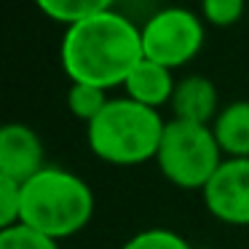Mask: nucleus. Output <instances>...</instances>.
<instances>
[{
	"label": "nucleus",
	"instance_id": "obj_1",
	"mask_svg": "<svg viewBox=\"0 0 249 249\" xmlns=\"http://www.w3.org/2000/svg\"><path fill=\"white\" fill-rule=\"evenodd\" d=\"M142 59V27L115 8L70 24L62 35L59 62L70 83H89L110 91L124 86Z\"/></svg>",
	"mask_w": 249,
	"mask_h": 249
},
{
	"label": "nucleus",
	"instance_id": "obj_2",
	"mask_svg": "<svg viewBox=\"0 0 249 249\" xmlns=\"http://www.w3.org/2000/svg\"><path fill=\"white\" fill-rule=\"evenodd\" d=\"M94 206V190L83 177L62 166H43L35 177L22 182L19 222L62 241L91 222Z\"/></svg>",
	"mask_w": 249,
	"mask_h": 249
},
{
	"label": "nucleus",
	"instance_id": "obj_3",
	"mask_svg": "<svg viewBox=\"0 0 249 249\" xmlns=\"http://www.w3.org/2000/svg\"><path fill=\"white\" fill-rule=\"evenodd\" d=\"M166 121L158 110L142 107L129 97H115L86 126L89 150L110 166H140L156 161Z\"/></svg>",
	"mask_w": 249,
	"mask_h": 249
},
{
	"label": "nucleus",
	"instance_id": "obj_4",
	"mask_svg": "<svg viewBox=\"0 0 249 249\" xmlns=\"http://www.w3.org/2000/svg\"><path fill=\"white\" fill-rule=\"evenodd\" d=\"M225 161L214 131L206 124L193 121H166L156 163L161 174L179 190H204Z\"/></svg>",
	"mask_w": 249,
	"mask_h": 249
},
{
	"label": "nucleus",
	"instance_id": "obj_5",
	"mask_svg": "<svg viewBox=\"0 0 249 249\" xmlns=\"http://www.w3.org/2000/svg\"><path fill=\"white\" fill-rule=\"evenodd\" d=\"M206 40L201 14L182 6H169L156 11L142 24V51L145 59L169 70L185 67L201 54Z\"/></svg>",
	"mask_w": 249,
	"mask_h": 249
},
{
	"label": "nucleus",
	"instance_id": "obj_6",
	"mask_svg": "<svg viewBox=\"0 0 249 249\" xmlns=\"http://www.w3.org/2000/svg\"><path fill=\"white\" fill-rule=\"evenodd\" d=\"M201 196L214 220L249 228V158H225Z\"/></svg>",
	"mask_w": 249,
	"mask_h": 249
},
{
	"label": "nucleus",
	"instance_id": "obj_7",
	"mask_svg": "<svg viewBox=\"0 0 249 249\" xmlns=\"http://www.w3.org/2000/svg\"><path fill=\"white\" fill-rule=\"evenodd\" d=\"M46 147L38 131L27 124L8 121L0 124V172L6 177L17 179L19 185L46 166Z\"/></svg>",
	"mask_w": 249,
	"mask_h": 249
},
{
	"label": "nucleus",
	"instance_id": "obj_8",
	"mask_svg": "<svg viewBox=\"0 0 249 249\" xmlns=\"http://www.w3.org/2000/svg\"><path fill=\"white\" fill-rule=\"evenodd\" d=\"M174 118L179 121H193V124H206L212 126L220 113V94L217 86L206 75H185L177 81L174 97L169 102Z\"/></svg>",
	"mask_w": 249,
	"mask_h": 249
},
{
	"label": "nucleus",
	"instance_id": "obj_9",
	"mask_svg": "<svg viewBox=\"0 0 249 249\" xmlns=\"http://www.w3.org/2000/svg\"><path fill=\"white\" fill-rule=\"evenodd\" d=\"M121 89L126 91L124 97L134 99L137 105L158 110V107L172 102L177 81H174V70H169V67H163V65H156V62H150V59H142L140 65L131 70V75L126 78V83Z\"/></svg>",
	"mask_w": 249,
	"mask_h": 249
},
{
	"label": "nucleus",
	"instance_id": "obj_10",
	"mask_svg": "<svg viewBox=\"0 0 249 249\" xmlns=\"http://www.w3.org/2000/svg\"><path fill=\"white\" fill-rule=\"evenodd\" d=\"M214 140L225 158H249V99H236L217 113Z\"/></svg>",
	"mask_w": 249,
	"mask_h": 249
},
{
	"label": "nucleus",
	"instance_id": "obj_11",
	"mask_svg": "<svg viewBox=\"0 0 249 249\" xmlns=\"http://www.w3.org/2000/svg\"><path fill=\"white\" fill-rule=\"evenodd\" d=\"M33 3L43 17L54 19L65 27L78 24L89 17H97V14L113 11L115 6V0H33Z\"/></svg>",
	"mask_w": 249,
	"mask_h": 249
},
{
	"label": "nucleus",
	"instance_id": "obj_12",
	"mask_svg": "<svg viewBox=\"0 0 249 249\" xmlns=\"http://www.w3.org/2000/svg\"><path fill=\"white\" fill-rule=\"evenodd\" d=\"M107 102H110L107 91L89 86V83H70V89H67V110L86 126L107 107Z\"/></svg>",
	"mask_w": 249,
	"mask_h": 249
},
{
	"label": "nucleus",
	"instance_id": "obj_13",
	"mask_svg": "<svg viewBox=\"0 0 249 249\" xmlns=\"http://www.w3.org/2000/svg\"><path fill=\"white\" fill-rule=\"evenodd\" d=\"M121 249H193L188 238L169 228H147L121 244Z\"/></svg>",
	"mask_w": 249,
	"mask_h": 249
},
{
	"label": "nucleus",
	"instance_id": "obj_14",
	"mask_svg": "<svg viewBox=\"0 0 249 249\" xmlns=\"http://www.w3.org/2000/svg\"><path fill=\"white\" fill-rule=\"evenodd\" d=\"M249 11L247 0H201V19L212 27H233Z\"/></svg>",
	"mask_w": 249,
	"mask_h": 249
},
{
	"label": "nucleus",
	"instance_id": "obj_15",
	"mask_svg": "<svg viewBox=\"0 0 249 249\" xmlns=\"http://www.w3.org/2000/svg\"><path fill=\"white\" fill-rule=\"evenodd\" d=\"M0 249H59V241L17 222V225L0 231Z\"/></svg>",
	"mask_w": 249,
	"mask_h": 249
},
{
	"label": "nucleus",
	"instance_id": "obj_16",
	"mask_svg": "<svg viewBox=\"0 0 249 249\" xmlns=\"http://www.w3.org/2000/svg\"><path fill=\"white\" fill-rule=\"evenodd\" d=\"M19 204H22V185L0 172V231L19 222Z\"/></svg>",
	"mask_w": 249,
	"mask_h": 249
},
{
	"label": "nucleus",
	"instance_id": "obj_17",
	"mask_svg": "<svg viewBox=\"0 0 249 249\" xmlns=\"http://www.w3.org/2000/svg\"><path fill=\"white\" fill-rule=\"evenodd\" d=\"M247 19H249V11H247Z\"/></svg>",
	"mask_w": 249,
	"mask_h": 249
}]
</instances>
